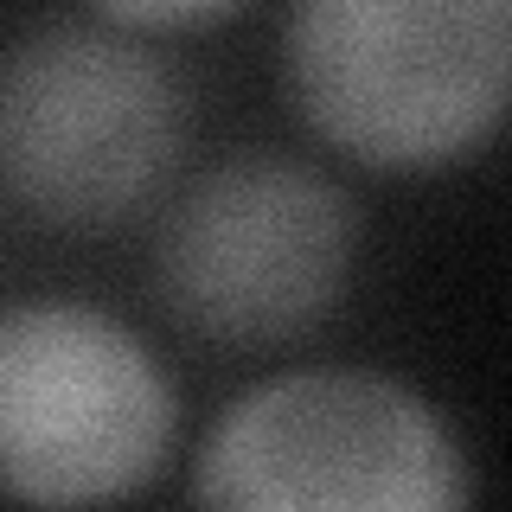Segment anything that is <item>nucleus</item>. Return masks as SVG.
<instances>
[{"label":"nucleus","instance_id":"obj_1","mask_svg":"<svg viewBox=\"0 0 512 512\" xmlns=\"http://www.w3.org/2000/svg\"><path fill=\"white\" fill-rule=\"evenodd\" d=\"M282 64L301 122L384 173L468 160L512 96V0H295Z\"/></svg>","mask_w":512,"mask_h":512},{"label":"nucleus","instance_id":"obj_2","mask_svg":"<svg viewBox=\"0 0 512 512\" xmlns=\"http://www.w3.org/2000/svg\"><path fill=\"white\" fill-rule=\"evenodd\" d=\"M192 500L237 512H448L474 468L442 416L384 372H282L244 391L192 461Z\"/></svg>","mask_w":512,"mask_h":512},{"label":"nucleus","instance_id":"obj_3","mask_svg":"<svg viewBox=\"0 0 512 512\" xmlns=\"http://www.w3.org/2000/svg\"><path fill=\"white\" fill-rule=\"evenodd\" d=\"M186 90L141 39L39 26L0 58V186L58 231H103L167 192Z\"/></svg>","mask_w":512,"mask_h":512},{"label":"nucleus","instance_id":"obj_4","mask_svg":"<svg viewBox=\"0 0 512 512\" xmlns=\"http://www.w3.org/2000/svg\"><path fill=\"white\" fill-rule=\"evenodd\" d=\"M359 263V212L288 154H231L167 205L154 288L186 333L218 346H288L340 308Z\"/></svg>","mask_w":512,"mask_h":512},{"label":"nucleus","instance_id":"obj_5","mask_svg":"<svg viewBox=\"0 0 512 512\" xmlns=\"http://www.w3.org/2000/svg\"><path fill=\"white\" fill-rule=\"evenodd\" d=\"M180 404L160 359L90 301L0 314V493L32 506L128 500L167 468Z\"/></svg>","mask_w":512,"mask_h":512},{"label":"nucleus","instance_id":"obj_6","mask_svg":"<svg viewBox=\"0 0 512 512\" xmlns=\"http://www.w3.org/2000/svg\"><path fill=\"white\" fill-rule=\"evenodd\" d=\"M96 7H103V20H116L128 32H192L237 13L244 0H96Z\"/></svg>","mask_w":512,"mask_h":512}]
</instances>
